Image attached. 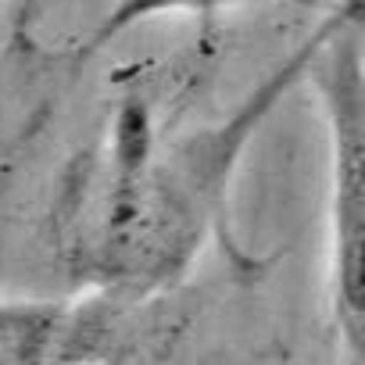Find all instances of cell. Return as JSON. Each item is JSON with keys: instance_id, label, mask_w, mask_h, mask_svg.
<instances>
[{"instance_id": "obj_3", "label": "cell", "mask_w": 365, "mask_h": 365, "mask_svg": "<svg viewBox=\"0 0 365 365\" xmlns=\"http://www.w3.org/2000/svg\"><path fill=\"white\" fill-rule=\"evenodd\" d=\"M175 329L161 301L101 290L47 301H0V365H129Z\"/></svg>"}, {"instance_id": "obj_4", "label": "cell", "mask_w": 365, "mask_h": 365, "mask_svg": "<svg viewBox=\"0 0 365 365\" xmlns=\"http://www.w3.org/2000/svg\"><path fill=\"white\" fill-rule=\"evenodd\" d=\"M255 365H294V361H255Z\"/></svg>"}, {"instance_id": "obj_1", "label": "cell", "mask_w": 365, "mask_h": 365, "mask_svg": "<svg viewBox=\"0 0 365 365\" xmlns=\"http://www.w3.org/2000/svg\"><path fill=\"white\" fill-rule=\"evenodd\" d=\"M308 54L312 36L230 122L165 147L122 140L104 165H93L72 194L65 230L76 287L129 301H161L187 276L247 136L279 104L287 86L304 76Z\"/></svg>"}, {"instance_id": "obj_2", "label": "cell", "mask_w": 365, "mask_h": 365, "mask_svg": "<svg viewBox=\"0 0 365 365\" xmlns=\"http://www.w3.org/2000/svg\"><path fill=\"white\" fill-rule=\"evenodd\" d=\"M361 8H340L312 33L304 76L329 125V233H333V322L347 365L365 351V72Z\"/></svg>"}]
</instances>
